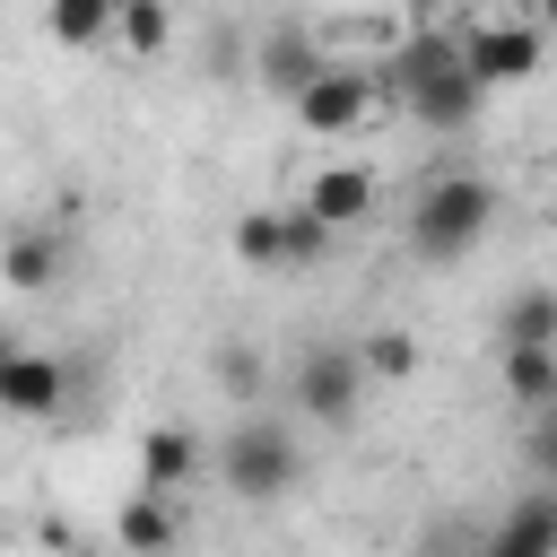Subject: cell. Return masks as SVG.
I'll return each mask as SVG.
<instances>
[{"instance_id":"6da1fadb","label":"cell","mask_w":557,"mask_h":557,"mask_svg":"<svg viewBox=\"0 0 557 557\" xmlns=\"http://www.w3.org/2000/svg\"><path fill=\"white\" fill-rule=\"evenodd\" d=\"M383 70H392V96H400V113H409L418 131H470L479 104H487V78L470 70L461 35H444V26L409 35Z\"/></svg>"},{"instance_id":"7a4b0ae2","label":"cell","mask_w":557,"mask_h":557,"mask_svg":"<svg viewBox=\"0 0 557 557\" xmlns=\"http://www.w3.org/2000/svg\"><path fill=\"white\" fill-rule=\"evenodd\" d=\"M487 226H496V183L487 174H435L409 209V252L418 261H461V252L487 244Z\"/></svg>"},{"instance_id":"3957f363","label":"cell","mask_w":557,"mask_h":557,"mask_svg":"<svg viewBox=\"0 0 557 557\" xmlns=\"http://www.w3.org/2000/svg\"><path fill=\"white\" fill-rule=\"evenodd\" d=\"M218 479H226L235 505H270V496H287V487L305 479V444H296V426H287V418H235V426L218 435Z\"/></svg>"},{"instance_id":"277c9868","label":"cell","mask_w":557,"mask_h":557,"mask_svg":"<svg viewBox=\"0 0 557 557\" xmlns=\"http://www.w3.org/2000/svg\"><path fill=\"white\" fill-rule=\"evenodd\" d=\"M366 383H374V366H366V348H357V339H313V348L296 357V374H287L296 418H313V426H357Z\"/></svg>"},{"instance_id":"5b68a950","label":"cell","mask_w":557,"mask_h":557,"mask_svg":"<svg viewBox=\"0 0 557 557\" xmlns=\"http://www.w3.org/2000/svg\"><path fill=\"white\" fill-rule=\"evenodd\" d=\"M461 52L487 87H522L548 61V26L540 17H479V26H461Z\"/></svg>"},{"instance_id":"8992f818","label":"cell","mask_w":557,"mask_h":557,"mask_svg":"<svg viewBox=\"0 0 557 557\" xmlns=\"http://www.w3.org/2000/svg\"><path fill=\"white\" fill-rule=\"evenodd\" d=\"M366 113H374V70H348V61H331L296 96V131H313V139H348V131H366Z\"/></svg>"},{"instance_id":"52a82bcc","label":"cell","mask_w":557,"mask_h":557,"mask_svg":"<svg viewBox=\"0 0 557 557\" xmlns=\"http://www.w3.org/2000/svg\"><path fill=\"white\" fill-rule=\"evenodd\" d=\"M322 70H331V52H322V35H313V26H270V35H261V52H252V78H261L270 96H287V104H296Z\"/></svg>"},{"instance_id":"ba28073f","label":"cell","mask_w":557,"mask_h":557,"mask_svg":"<svg viewBox=\"0 0 557 557\" xmlns=\"http://www.w3.org/2000/svg\"><path fill=\"white\" fill-rule=\"evenodd\" d=\"M479 557H557V487L513 496V505L479 531Z\"/></svg>"},{"instance_id":"9c48e42d","label":"cell","mask_w":557,"mask_h":557,"mask_svg":"<svg viewBox=\"0 0 557 557\" xmlns=\"http://www.w3.org/2000/svg\"><path fill=\"white\" fill-rule=\"evenodd\" d=\"M61 400H70V374H61L44 348H9V357H0V409H9V418H52Z\"/></svg>"},{"instance_id":"30bf717a","label":"cell","mask_w":557,"mask_h":557,"mask_svg":"<svg viewBox=\"0 0 557 557\" xmlns=\"http://www.w3.org/2000/svg\"><path fill=\"white\" fill-rule=\"evenodd\" d=\"M322 226H357V218H374V174L366 165H348V157H331V165H313L305 174V191H296Z\"/></svg>"},{"instance_id":"8fae6325","label":"cell","mask_w":557,"mask_h":557,"mask_svg":"<svg viewBox=\"0 0 557 557\" xmlns=\"http://www.w3.org/2000/svg\"><path fill=\"white\" fill-rule=\"evenodd\" d=\"M191 470H200L191 426H174V418H165V426H148V435H139V487H148V496H174Z\"/></svg>"},{"instance_id":"7c38bea8","label":"cell","mask_w":557,"mask_h":557,"mask_svg":"<svg viewBox=\"0 0 557 557\" xmlns=\"http://www.w3.org/2000/svg\"><path fill=\"white\" fill-rule=\"evenodd\" d=\"M496 348H557V287H513L496 305Z\"/></svg>"},{"instance_id":"4fadbf2b","label":"cell","mask_w":557,"mask_h":557,"mask_svg":"<svg viewBox=\"0 0 557 557\" xmlns=\"http://www.w3.org/2000/svg\"><path fill=\"white\" fill-rule=\"evenodd\" d=\"M496 374H505V400L513 409H557V348H496Z\"/></svg>"},{"instance_id":"5bb4252c","label":"cell","mask_w":557,"mask_h":557,"mask_svg":"<svg viewBox=\"0 0 557 557\" xmlns=\"http://www.w3.org/2000/svg\"><path fill=\"white\" fill-rule=\"evenodd\" d=\"M113 540H122L131 557H165V548H174V505L148 496V487H131V505L113 513Z\"/></svg>"},{"instance_id":"9a60e30c","label":"cell","mask_w":557,"mask_h":557,"mask_svg":"<svg viewBox=\"0 0 557 557\" xmlns=\"http://www.w3.org/2000/svg\"><path fill=\"white\" fill-rule=\"evenodd\" d=\"M235 261L244 270H287V218L278 209H244L235 218Z\"/></svg>"},{"instance_id":"2e32d148","label":"cell","mask_w":557,"mask_h":557,"mask_svg":"<svg viewBox=\"0 0 557 557\" xmlns=\"http://www.w3.org/2000/svg\"><path fill=\"white\" fill-rule=\"evenodd\" d=\"M113 44H122L131 61H157V52L174 44V17H165V0H122V26H113Z\"/></svg>"},{"instance_id":"e0dca14e","label":"cell","mask_w":557,"mask_h":557,"mask_svg":"<svg viewBox=\"0 0 557 557\" xmlns=\"http://www.w3.org/2000/svg\"><path fill=\"white\" fill-rule=\"evenodd\" d=\"M113 26H122V0H52V35H61V44H78V52H87V44H104Z\"/></svg>"},{"instance_id":"ac0fdd59","label":"cell","mask_w":557,"mask_h":557,"mask_svg":"<svg viewBox=\"0 0 557 557\" xmlns=\"http://www.w3.org/2000/svg\"><path fill=\"white\" fill-rule=\"evenodd\" d=\"M0 270H9V287H17V296H35V287H52L61 244H52V235H9V261H0Z\"/></svg>"},{"instance_id":"d6986e66","label":"cell","mask_w":557,"mask_h":557,"mask_svg":"<svg viewBox=\"0 0 557 557\" xmlns=\"http://www.w3.org/2000/svg\"><path fill=\"white\" fill-rule=\"evenodd\" d=\"M357 348H366V366H374V383H409V374H418V331H400V322H383V331H366Z\"/></svg>"},{"instance_id":"ffe728a7","label":"cell","mask_w":557,"mask_h":557,"mask_svg":"<svg viewBox=\"0 0 557 557\" xmlns=\"http://www.w3.org/2000/svg\"><path fill=\"white\" fill-rule=\"evenodd\" d=\"M278 218H287V270H313V261L331 252V235H339V226H322V218H313L305 200H287Z\"/></svg>"},{"instance_id":"44dd1931","label":"cell","mask_w":557,"mask_h":557,"mask_svg":"<svg viewBox=\"0 0 557 557\" xmlns=\"http://www.w3.org/2000/svg\"><path fill=\"white\" fill-rule=\"evenodd\" d=\"M209 374H218V383H226V392H235V400H252V392H261V357H252V348H244V339H226V348H218V357H209Z\"/></svg>"},{"instance_id":"7402d4cb","label":"cell","mask_w":557,"mask_h":557,"mask_svg":"<svg viewBox=\"0 0 557 557\" xmlns=\"http://www.w3.org/2000/svg\"><path fill=\"white\" fill-rule=\"evenodd\" d=\"M531 470H540V487H557V409L531 418Z\"/></svg>"},{"instance_id":"603a6c76","label":"cell","mask_w":557,"mask_h":557,"mask_svg":"<svg viewBox=\"0 0 557 557\" xmlns=\"http://www.w3.org/2000/svg\"><path fill=\"white\" fill-rule=\"evenodd\" d=\"M540 26H557V0H540Z\"/></svg>"}]
</instances>
